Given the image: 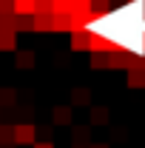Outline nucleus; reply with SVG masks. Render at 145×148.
<instances>
[{
  "instance_id": "nucleus-6",
  "label": "nucleus",
  "mask_w": 145,
  "mask_h": 148,
  "mask_svg": "<svg viewBox=\"0 0 145 148\" xmlns=\"http://www.w3.org/2000/svg\"><path fill=\"white\" fill-rule=\"evenodd\" d=\"M14 66H17V69H31V66H34V51L17 49V51H14Z\"/></svg>"
},
{
  "instance_id": "nucleus-13",
  "label": "nucleus",
  "mask_w": 145,
  "mask_h": 148,
  "mask_svg": "<svg viewBox=\"0 0 145 148\" xmlns=\"http://www.w3.org/2000/svg\"><path fill=\"white\" fill-rule=\"evenodd\" d=\"M0 14H14V0H0Z\"/></svg>"
},
{
  "instance_id": "nucleus-1",
  "label": "nucleus",
  "mask_w": 145,
  "mask_h": 148,
  "mask_svg": "<svg viewBox=\"0 0 145 148\" xmlns=\"http://www.w3.org/2000/svg\"><path fill=\"white\" fill-rule=\"evenodd\" d=\"M14 143H17V145H34L37 143V128L31 125V123L14 125Z\"/></svg>"
},
{
  "instance_id": "nucleus-5",
  "label": "nucleus",
  "mask_w": 145,
  "mask_h": 148,
  "mask_svg": "<svg viewBox=\"0 0 145 148\" xmlns=\"http://www.w3.org/2000/svg\"><path fill=\"white\" fill-rule=\"evenodd\" d=\"M51 120H54V125H71V106H54Z\"/></svg>"
},
{
  "instance_id": "nucleus-14",
  "label": "nucleus",
  "mask_w": 145,
  "mask_h": 148,
  "mask_svg": "<svg viewBox=\"0 0 145 148\" xmlns=\"http://www.w3.org/2000/svg\"><path fill=\"white\" fill-rule=\"evenodd\" d=\"M0 103L12 106V103H14V91H12V88H3V91H0Z\"/></svg>"
},
{
  "instance_id": "nucleus-16",
  "label": "nucleus",
  "mask_w": 145,
  "mask_h": 148,
  "mask_svg": "<svg viewBox=\"0 0 145 148\" xmlns=\"http://www.w3.org/2000/svg\"><path fill=\"white\" fill-rule=\"evenodd\" d=\"M34 148H54V143H49V140H37Z\"/></svg>"
},
{
  "instance_id": "nucleus-15",
  "label": "nucleus",
  "mask_w": 145,
  "mask_h": 148,
  "mask_svg": "<svg viewBox=\"0 0 145 148\" xmlns=\"http://www.w3.org/2000/svg\"><path fill=\"white\" fill-rule=\"evenodd\" d=\"M108 120V111L105 108H94V123H105Z\"/></svg>"
},
{
  "instance_id": "nucleus-9",
  "label": "nucleus",
  "mask_w": 145,
  "mask_h": 148,
  "mask_svg": "<svg viewBox=\"0 0 145 148\" xmlns=\"http://www.w3.org/2000/svg\"><path fill=\"white\" fill-rule=\"evenodd\" d=\"M128 86L142 88L145 86V69H128Z\"/></svg>"
},
{
  "instance_id": "nucleus-7",
  "label": "nucleus",
  "mask_w": 145,
  "mask_h": 148,
  "mask_svg": "<svg viewBox=\"0 0 145 148\" xmlns=\"http://www.w3.org/2000/svg\"><path fill=\"white\" fill-rule=\"evenodd\" d=\"M37 12V0H14V14H26L31 17Z\"/></svg>"
},
{
  "instance_id": "nucleus-4",
  "label": "nucleus",
  "mask_w": 145,
  "mask_h": 148,
  "mask_svg": "<svg viewBox=\"0 0 145 148\" xmlns=\"http://www.w3.org/2000/svg\"><path fill=\"white\" fill-rule=\"evenodd\" d=\"M31 29H34V32H51V29H54V14L37 12L34 17H31Z\"/></svg>"
},
{
  "instance_id": "nucleus-12",
  "label": "nucleus",
  "mask_w": 145,
  "mask_h": 148,
  "mask_svg": "<svg viewBox=\"0 0 145 148\" xmlns=\"http://www.w3.org/2000/svg\"><path fill=\"white\" fill-rule=\"evenodd\" d=\"M74 0H54V14H71Z\"/></svg>"
},
{
  "instance_id": "nucleus-2",
  "label": "nucleus",
  "mask_w": 145,
  "mask_h": 148,
  "mask_svg": "<svg viewBox=\"0 0 145 148\" xmlns=\"http://www.w3.org/2000/svg\"><path fill=\"white\" fill-rule=\"evenodd\" d=\"M88 51H120L117 43L103 34H88Z\"/></svg>"
},
{
  "instance_id": "nucleus-3",
  "label": "nucleus",
  "mask_w": 145,
  "mask_h": 148,
  "mask_svg": "<svg viewBox=\"0 0 145 148\" xmlns=\"http://www.w3.org/2000/svg\"><path fill=\"white\" fill-rule=\"evenodd\" d=\"M0 51H17V32L0 29Z\"/></svg>"
},
{
  "instance_id": "nucleus-11",
  "label": "nucleus",
  "mask_w": 145,
  "mask_h": 148,
  "mask_svg": "<svg viewBox=\"0 0 145 148\" xmlns=\"http://www.w3.org/2000/svg\"><path fill=\"white\" fill-rule=\"evenodd\" d=\"M54 32H71V14H54Z\"/></svg>"
},
{
  "instance_id": "nucleus-10",
  "label": "nucleus",
  "mask_w": 145,
  "mask_h": 148,
  "mask_svg": "<svg viewBox=\"0 0 145 148\" xmlns=\"http://www.w3.org/2000/svg\"><path fill=\"white\" fill-rule=\"evenodd\" d=\"M71 103H74V106H85V103H91V91H88V88H74V91H71Z\"/></svg>"
},
{
  "instance_id": "nucleus-8",
  "label": "nucleus",
  "mask_w": 145,
  "mask_h": 148,
  "mask_svg": "<svg viewBox=\"0 0 145 148\" xmlns=\"http://www.w3.org/2000/svg\"><path fill=\"white\" fill-rule=\"evenodd\" d=\"M71 49H88V29H77L71 32Z\"/></svg>"
}]
</instances>
